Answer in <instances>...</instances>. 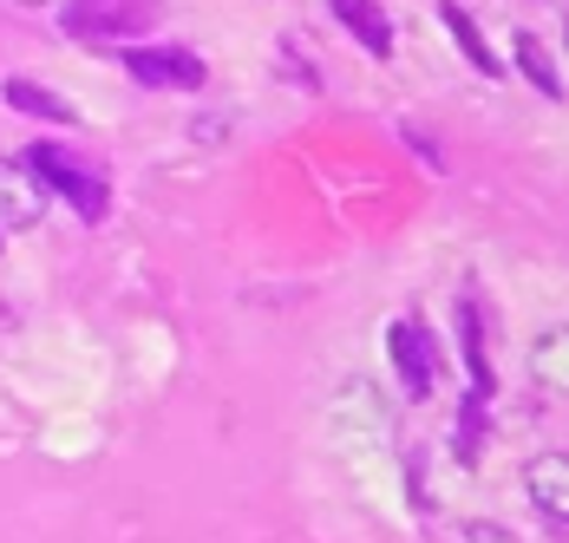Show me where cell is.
<instances>
[{
	"instance_id": "cell-5",
	"label": "cell",
	"mask_w": 569,
	"mask_h": 543,
	"mask_svg": "<svg viewBox=\"0 0 569 543\" xmlns=\"http://www.w3.org/2000/svg\"><path fill=\"white\" fill-rule=\"evenodd\" d=\"M124 72L138 86H177V92L203 86V59L190 47H124Z\"/></svg>"
},
{
	"instance_id": "cell-9",
	"label": "cell",
	"mask_w": 569,
	"mask_h": 543,
	"mask_svg": "<svg viewBox=\"0 0 569 543\" xmlns=\"http://www.w3.org/2000/svg\"><path fill=\"white\" fill-rule=\"evenodd\" d=\"M0 92H7V106L27 111V118H53V125H72V118H79V111H72V99H59V92L33 86V79H7Z\"/></svg>"
},
{
	"instance_id": "cell-1",
	"label": "cell",
	"mask_w": 569,
	"mask_h": 543,
	"mask_svg": "<svg viewBox=\"0 0 569 543\" xmlns=\"http://www.w3.org/2000/svg\"><path fill=\"white\" fill-rule=\"evenodd\" d=\"M158 13H164V0H66L59 7V27L79 47H118V40L151 33Z\"/></svg>"
},
{
	"instance_id": "cell-2",
	"label": "cell",
	"mask_w": 569,
	"mask_h": 543,
	"mask_svg": "<svg viewBox=\"0 0 569 543\" xmlns=\"http://www.w3.org/2000/svg\"><path fill=\"white\" fill-rule=\"evenodd\" d=\"M27 170H33V184H40V190H53L59 204H72L86 223H99L106 210H112L106 177H99V170H86V164H72L59 145H33V151H27Z\"/></svg>"
},
{
	"instance_id": "cell-6",
	"label": "cell",
	"mask_w": 569,
	"mask_h": 543,
	"mask_svg": "<svg viewBox=\"0 0 569 543\" xmlns=\"http://www.w3.org/2000/svg\"><path fill=\"white\" fill-rule=\"evenodd\" d=\"M523 497L537 504V517H543L550 531H563V517H569V458L563 452L530 458V472H523Z\"/></svg>"
},
{
	"instance_id": "cell-4",
	"label": "cell",
	"mask_w": 569,
	"mask_h": 543,
	"mask_svg": "<svg viewBox=\"0 0 569 543\" xmlns=\"http://www.w3.org/2000/svg\"><path fill=\"white\" fill-rule=\"evenodd\" d=\"M387 347H393V367L399 381H406V393L412 399H426L432 393V381H439V347H432V334H426V322H393L387 327Z\"/></svg>"
},
{
	"instance_id": "cell-3",
	"label": "cell",
	"mask_w": 569,
	"mask_h": 543,
	"mask_svg": "<svg viewBox=\"0 0 569 543\" xmlns=\"http://www.w3.org/2000/svg\"><path fill=\"white\" fill-rule=\"evenodd\" d=\"M335 433L353 458H373V452H387V438H393V413H387V399H380V386L373 381H347L341 399H335Z\"/></svg>"
},
{
	"instance_id": "cell-7",
	"label": "cell",
	"mask_w": 569,
	"mask_h": 543,
	"mask_svg": "<svg viewBox=\"0 0 569 543\" xmlns=\"http://www.w3.org/2000/svg\"><path fill=\"white\" fill-rule=\"evenodd\" d=\"M40 217H47V190L33 184V170L0 158V229H40Z\"/></svg>"
},
{
	"instance_id": "cell-12",
	"label": "cell",
	"mask_w": 569,
	"mask_h": 543,
	"mask_svg": "<svg viewBox=\"0 0 569 543\" xmlns=\"http://www.w3.org/2000/svg\"><path fill=\"white\" fill-rule=\"evenodd\" d=\"M537 381L550 386V393H563V327H550L537 340Z\"/></svg>"
},
{
	"instance_id": "cell-10",
	"label": "cell",
	"mask_w": 569,
	"mask_h": 543,
	"mask_svg": "<svg viewBox=\"0 0 569 543\" xmlns=\"http://www.w3.org/2000/svg\"><path fill=\"white\" fill-rule=\"evenodd\" d=\"M439 13H446V27H452V40H458V47H465V59H471V66H478L485 79H498V72H505V59H498V53H491V47H485V40H478V20H471V13H465L458 0H446Z\"/></svg>"
},
{
	"instance_id": "cell-11",
	"label": "cell",
	"mask_w": 569,
	"mask_h": 543,
	"mask_svg": "<svg viewBox=\"0 0 569 543\" xmlns=\"http://www.w3.org/2000/svg\"><path fill=\"white\" fill-rule=\"evenodd\" d=\"M511 47H517V72H523L543 99H563V79H557V66H550V47H543L537 33H517Z\"/></svg>"
},
{
	"instance_id": "cell-14",
	"label": "cell",
	"mask_w": 569,
	"mask_h": 543,
	"mask_svg": "<svg viewBox=\"0 0 569 543\" xmlns=\"http://www.w3.org/2000/svg\"><path fill=\"white\" fill-rule=\"evenodd\" d=\"M20 7H66V0H20Z\"/></svg>"
},
{
	"instance_id": "cell-8",
	"label": "cell",
	"mask_w": 569,
	"mask_h": 543,
	"mask_svg": "<svg viewBox=\"0 0 569 543\" xmlns=\"http://www.w3.org/2000/svg\"><path fill=\"white\" fill-rule=\"evenodd\" d=\"M335 20H341L347 33H360V47L373 59H393V20L373 0H335Z\"/></svg>"
},
{
	"instance_id": "cell-13",
	"label": "cell",
	"mask_w": 569,
	"mask_h": 543,
	"mask_svg": "<svg viewBox=\"0 0 569 543\" xmlns=\"http://www.w3.org/2000/svg\"><path fill=\"white\" fill-rule=\"evenodd\" d=\"M190 138H197V145H217V138H223V118H197Z\"/></svg>"
}]
</instances>
